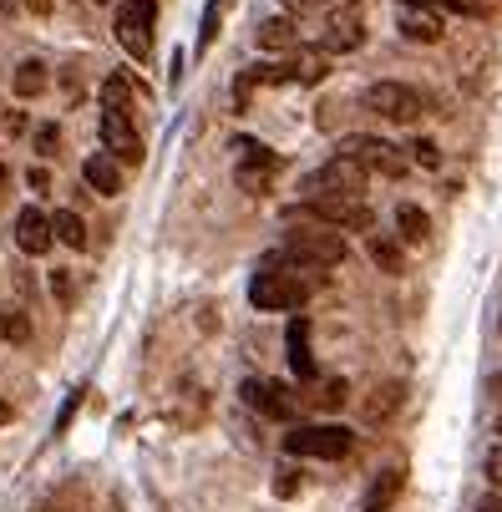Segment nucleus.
I'll return each mask as SVG.
<instances>
[{
  "label": "nucleus",
  "instance_id": "6e6552de",
  "mask_svg": "<svg viewBox=\"0 0 502 512\" xmlns=\"http://www.w3.org/2000/svg\"><path fill=\"white\" fill-rule=\"evenodd\" d=\"M244 406L259 411V416H269V421H290V416H295L290 391H284L279 381H264V376H249V381H244Z\"/></svg>",
  "mask_w": 502,
  "mask_h": 512
},
{
  "label": "nucleus",
  "instance_id": "4be33fe9",
  "mask_svg": "<svg viewBox=\"0 0 502 512\" xmlns=\"http://www.w3.org/2000/svg\"><path fill=\"white\" fill-rule=\"evenodd\" d=\"M371 259H376L386 274H401V269H406V259H401V249H396L391 239H371Z\"/></svg>",
  "mask_w": 502,
  "mask_h": 512
},
{
  "label": "nucleus",
  "instance_id": "f3484780",
  "mask_svg": "<svg viewBox=\"0 0 502 512\" xmlns=\"http://www.w3.org/2000/svg\"><path fill=\"white\" fill-rule=\"evenodd\" d=\"M366 41V31H361V21H355L350 11L345 16H335L330 21V36H325V51H355V46H361Z\"/></svg>",
  "mask_w": 502,
  "mask_h": 512
},
{
  "label": "nucleus",
  "instance_id": "bb28decb",
  "mask_svg": "<svg viewBox=\"0 0 502 512\" xmlns=\"http://www.w3.org/2000/svg\"><path fill=\"white\" fill-rule=\"evenodd\" d=\"M0 330H6V340H26V335H31V325H26L21 310H11L6 320H0Z\"/></svg>",
  "mask_w": 502,
  "mask_h": 512
},
{
  "label": "nucleus",
  "instance_id": "c85d7f7f",
  "mask_svg": "<svg viewBox=\"0 0 502 512\" xmlns=\"http://www.w3.org/2000/svg\"><path fill=\"white\" fill-rule=\"evenodd\" d=\"M127 6H132L137 16H148V21H158V0H127Z\"/></svg>",
  "mask_w": 502,
  "mask_h": 512
},
{
  "label": "nucleus",
  "instance_id": "b1692460",
  "mask_svg": "<svg viewBox=\"0 0 502 512\" xmlns=\"http://www.w3.org/2000/svg\"><path fill=\"white\" fill-rule=\"evenodd\" d=\"M219 16H224V6H219V0H208V11H203V31H198V51H208V46H213V36H219Z\"/></svg>",
  "mask_w": 502,
  "mask_h": 512
},
{
  "label": "nucleus",
  "instance_id": "0eeeda50",
  "mask_svg": "<svg viewBox=\"0 0 502 512\" xmlns=\"http://www.w3.org/2000/svg\"><path fill=\"white\" fill-rule=\"evenodd\" d=\"M300 213L320 218V224H330V229H355V234L371 229V208L361 198H305Z\"/></svg>",
  "mask_w": 502,
  "mask_h": 512
},
{
  "label": "nucleus",
  "instance_id": "473e14b6",
  "mask_svg": "<svg viewBox=\"0 0 502 512\" xmlns=\"http://www.w3.org/2000/svg\"><path fill=\"white\" fill-rule=\"evenodd\" d=\"M492 396H497V401H502V371H497V376H492Z\"/></svg>",
  "mask_w": 502,
  "mask_h": 512
},
{
  "label": "nucleus",
  "instance_id": "4468645a",
  "mask_svg": "<svg viewBox=\"0 0 502 512\" xmlns=\"http://www.w3.org/2000/svg\"><path fill=\"white\" fill-rule=\"evenodd\" d=\"M401 487H406V467L396 462V467H386V472L371 482V492L361 497V512H386V507L401 497Z\"/></svg>",
  "mask_w": 502,
  "mask_h": 512
},
{
  "label": "nucleus",
  "instance_id": "393cba45",
  "mask_svg": "<svg viewBox=\"0 0 502 512\" xmlns=\"http://www.w3.org/2000/svg\"><path fill=\"white\" fill-rule=\"evenodd\" d=\"M411 158H416L421 168H442V153H437L432 137H416V142H411Z\"/></svg>",
  "mask_w": 502,
  "mask_h": 512
},
{
  "label": "nucleus",
  "instance_id": "6ab92c4d",
  "mask_svg": "<svg viewBox=\"0 0 502 512\" xmlns=\"http://www.w3.org/2000/svg\"><path fill=\"white\" fill-rule=\"evenodd\" d=\"M259 46H264V51H290V46H295V21H284V16L264 21V26H259Z\"/></svg>",
  "mask_w": 502,
  "mask_h": 512
},
{
  "label": "nucleus",
  "instance_id": "aec40b11",
  "mask_svg": "<svg viewBox=\"0 0 502 512\" xmlns=\"http://www.w3.org/2000/svg\"><path fill=\"white\" fill-rule=\"evenodd\" d=\"M396 229H401V239H406V244H421L432 224H426V213H421L416 203H401V208H396Z\"/></svg>",
  "mask_w": 502,
  "mask_h": 512
},
{
  "label": "nucleus",
  "instance_id": "c756f323",
  "mask_svg": "<svg viewBox=\"0 0 502 512\" xmlns=\"http://www.w3.org/2000/svg\"><path fill=\"white\" fill-rule=\"evenodd\" d=\"M51 148H56V127H41L36 132V153H51Z\"/></svg>",
  "mask_w": 502,
  "mask_h": 512
},
{
  "label": "nucleus",
  "instance_id": "f8f14e48",
  "mask_svg": "<svg viewBox=\"0 0 502 512\" xmlns=\"http://www.w3.org/2000/svg\"><path fill=\"white\" fill-rule=\"evenodd\" d=\"M396 26H401L406 41H421V46H437V41H442V16H437V11L401 6V11H396Z\"/></svg>",
  "mask_w": 502,
  "mask_h": 512
},
{
  "label": "nucleus",
  "instance_id": "9d476101",
  "mask_svg": "<svg viewBox=\"0 0 502 512\" xmlns=\"http://www.w3.org/2000/svg\"><path fill=\"white\" fill-rule=\"evenodd\" d=\"M102 142H107V153L122 158V163H142V137L132 127L127 112H102Z\"/></svg>",
  "mask_w": 502,
  "mask_h": 512
},
{
  "label": "nucleus",
  "instance_id": "2f4dec72",
  "mask_svg": "<svg viewBox=\"0 0 502 512\" xmlns=\"http://www.w3.org/2000/svg\"><path fill=\"white\" fill-rule=\"evenodd\" d=\"M26 6H31L36 16H51V0H26Z\"/></svg>",
  "mask_w": 502,
  "mask_h": 512
},
{
  "label": "nucleus",
  "instance_id": "1a4fd4ad",
  "mask_svg": "<svg viewBox=\"0 0 502 512\" xmlns=\"http://www.w3.org/2000/svg\"><path fill=\"white\" fill-rule=\"evenodd\" d=\"M234 148L244 153V163H239V188H249V193H259L274 173H279V153H269L264 142H249V137H239Z\"/></svg>",
  "mask_w": 502,
  "mask_h": 512
},
{
  "label": "nucleus",
  "instance_id": "2eb2a0df",
  "mask_svg": "<svg viewBox=\"0 0 502 512\" xmlns=\"http://www.w3.org/2000/svg\"><path fill=\"white\" fill-rule=\"evenodd\" d=\"M82 178H87V188H97L102 198L122 193V173H117V158H112V153H92V158L82 163Z\"/></svg>",
  "mask_w": 502,
  "mask_h": 512
},
{
  "label": "nucleus",
  "instance_id": "f257e3e1",
  "mask_svg": "<svg viewBox=\"0 0 502 512\" xmlns=\"http://www.w3.org/2000/svg\"><path fill=\"white\" fill-rule=\"evenodd\" d=\"M279 264H295V269H335L345 264V239L340 234H290L279 254H269L264 269H279Z\"/></svg>",
  "mask_w": 502,
  "mask_h": 512
},
{
  "label": "nucleus",
  "instance_id": "e433bc0d",
  "mask_svg": "<svg viewBox=\"0 0 502 512\" xmlns=\"http://www.w3.org/2000/svg\"><path fill=\"white\" fill-rule=\"evenodd\" d=\"M345 6H350V0H345Z\"/></svg>",
  "mask_w": 502,
  "mask_h": 512
},
{
  "label": "nucleus",
  "instance_id": "f03ea898",
  "mask_svg": "<svg viewBox=\"0 0 502 512\" xmlns=\"http://www.w3.org/2000/svg\"><path fill=\"white\" fill-rule=\"evenodd\" d=\"M355 447V436L345 426H295L284 436V452L290 457H320V462H335Z\"/></svg>",
  "mask_w": 502,
  "mask_h": 512
},
{
  "label": "nucleus",
  "instance_id": "9b49d317",
  "mask_svg": "<svg viewBox=\"0 0 502 512\" xmlns=\"http://www.w3.org/2000/svg\"><path fill=\"white\" fill-rule=\"evenodd\" d=\"M117 41H122L127 56L148 61V56H153V21H148V16H137L132 6H122V11H117Z\"/></svg>",
  "mask_w": 502,
  "mask_h": 512
},
{
  "label": "nucleus",
  "instance_id": "72a5a7b5",
  "mask_svg": "<svg viewBox=\"0 0 502 512\" xmlns=\"http://www.w3.org/2000/svg\"><path fill=\"white\" fill-rule=\"evenodd\" d=\"M284 6H290V11H305V6H310V0H284Z\"/></svg>",
  "mask_w": 502,
  "mask_h": 512
},
{
  "label": "nucleus",
  "instance_id": "5701e85b",
  "mask_svg": "<svg viewBox=\"0 0 502 512\" xmlns=\"http://www.w3.org/2000/svg\"><path fill=\"white\" fill-rule=\"evenodd\" d=\"M127 97H132V92H127L122 77H107V82H102V112H127Z\"/></svg>",
  "mask_w": 502,
  "mask_h": 512
},
{
  "label": "nucleus",
  "instance_id": "412c9836",
  "mask_svg": "<svg viewBox=\"0 0 502 512\" xmlns=\"http://www.w3.org/2000/svg\"><path fill=\"white\" fill-rule=\"evenodd\" d=\"M46 87V66L41 61H21L16 66V97H36Z\"/></svg>",
  "mask_w": 502,
  "mask_h": 512
},
{
  "label": "nucleus",
  "instance_id": "c9c22d12",
  "mask_svg": "<svg viewBox=\"0 0 502 512\" xmlns=\"http://www.w3.org/2000/svg\"><path fill=\"white\" fill-rule=\"evenodd\" d=\"M97 6H107V0H97Z\"/></svg>",
  "mask_w": 502,
  "mask_h": 512
},
{
  "label": "nucleus",
  "instance_id": "ddd939ff",
  "mask_svg": "<svg viewBox=\"0 0 502 512\" xmlns=\"http://www.w3.org/2000/svg\"><path fill=\"white\" fill-rule=\"evenodd\" d=\"M51 239H56V234H51V218H46L41 208H21V213H16V244H21L26 254H46Z\"/></svg>",
  "mask_w": 502,
  "mask_h": 512
},
{
  "label": "nucleus",
  "instance_id": "cd10ccee",
  "mask_svg": "<svg viewBox=\"0 0 502 512\" xmlns=\"http://www.w3.org/2000/svg\"><path fill=\"white\" fill-rule=\"evenodd\" d=\"M401 6H421V11H472L467 0H401Z\"/></svg>",
  "mask_w": 502,
  "mask_h": 512
},
{
  "label": "nucleus",
  "instance_id": "a878e982",
  "mask_svg": "<svg viewBox=\"0 0 502 512\" xmlns=\"http://www.w3.org/2000/svg\"><path fill=\"white\" fill-rule=\"evenodd\" d=\"M482 477H487L492 487H502V442H497V447L482 457Z\"/></svg>",
  "mask_w": 502,
  "mask_h": 512
},
{
  "label": "nucleus",
  "instance_id": "a211bd4d",
  "mask_svg": "<svg viewBox=\"0 0 502 512\" xmlns=\"http://www.w3.org/2000/svg\"><path fill=\"white\" fill-rule=\"evenodd\" d=\"M51 234H56L66 249H87V224H82V218L71 213V208H61V213L51 218Z\"/></svg>",
  "mask_w": 502,
  "mask_h": 512
},
{
  "label": "nucleus",
  "instance_id": "dca6fc26",
  "mask_svg": "<svg viewBox=\"0 0 502 512\" xmlns=\"http://www.w3.org/2000/svg\"><path fill=\"white\" fill-rule=\"evenodd\" d=\"M290 365H295V376L300 381H315V355H310V320L300 315L290 325Z\"/></svg>",
  "mask_w": 502,
  "mask_h": 512
},
{
  "label": "nucleus",
  "instance_id": "39448f33",
  "mask_svg": "<svg viewBox=\"0 0 502 512\" xmlns=\"http://www.w3.org/2000/svg\"><path fill=\"white\" fill-rule=\"evenodd\" d=\"M335 158H350V163H361V168H376V173H386V178H401V173H406V158L391 148V142L366 137V132H350V137H340Z\"/></svg>",
  "mask_w": 502,
  "mask_h": 512
},
{
  "label": "nucleus",
  "instance_id": "7ed1b4c3",
  "mask_svg": "<svg viewBox=\"0 0 502 512\" xmlns=\"http://www.w3.org/2000/svg\"><path fill=\"white\" fill-rule=\"evenodd\" d=\"M305 295H310V284L300 274H279V269H259L249 284V300L259 310H295V305H305Z\"/></svg>",
  "mask_w": 502,
  "mask_h": 512
},
{
  "label": "nucleus",
  "instance_id": "7c9ffc66",
  "mask_svg": "<svg viewBox=\"0 0 502 512\" xmlns=\"http://www.w3.org/2000/svg\"><path fill=\"white\" fill-rule=\"evenodd\" d=\"M477 512H502V497H497V492H487V497L477 502Z\"/></svg>",
  "mask_w": 502,
  "mask_h": 512
},
{
  "label": "nucleus",
  "instance_id": "423d86ee",
  "mask_svg": "<svg viewBox=\"0 0 502 512\" xmlns=\"http://www.w3.org/2000/svg\"><path fill=\"white\" fill-rule=\"evenodd\" d=\"M361 102H366L376 117H386V122H416V117H421V97H416L411 87H401V82H371V87L361 92Z\"/></svg>",
  "mask_w": 502,
  "mask_h": 512
},
{
  "label": "nucleus",
  "instance_id": "20e7f679",
  "mask_svg": "<svg viewBox=\"0 0 502 512\" xmlns=\"http://www.w3.org/2000/svg\"><path fill=\"white\" fill-rule=\"evenodd\" d=\"M361 188H366V168L350 163V158H330L325 168H315L305 178L310 198H361Z\"/></svg>",
  "mask_w": 502,
  "mask_h": 512
},
{
  "label": "nucleus",
  "instance_id": "f704fd0d",
  "mask_svg": "<svg viewBox=\"0 0 502 512\" xmlns=\"http://www.w3.org/2000/svg\"><path fill=\"white\" fill-rule=\"evenodd\" d=\"M497 436H502V416H497Z\"/></svg>",
  "mask_w": 502,
  "mask_h": 512
}]
</instances>
